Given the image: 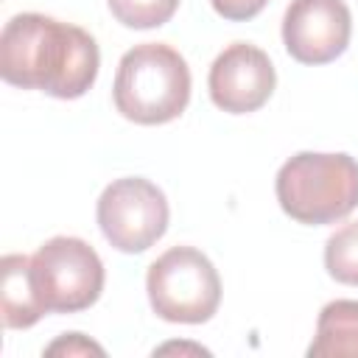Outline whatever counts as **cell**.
Wrapping results in <instances>:
<instances>
[{
  "mask_svg": "<svg viewBox=\"0 0 358 358\" xmlns=\"http://www.w3.org/2000/svg\"><path fill=\"white\" fill-rule=\"evenodd\" d=\"M145 291L154 313L176 324H201L213 319L221 302V280L207 255L193 246H171L145 274Z\"/></svg>",
  "mask_w": 358,
  "mask_h": 358,
  "instance_id": "obj_4",
  "label": "cell"
},
{
  "mask_svg": "<svg viewBox=\"0 0 358 358\" xmlns=\"http://www.w3.org/2000/svg\"><path fill=\"white\" fill-rule=\"evenodd\" d=\"M98 67V45L78 25L25 11L14 14L0 34V76L11 87L73 101L95 84Z\"/></svg>",
  "mask_w": 358,
  "mask_h": 358,
  "instance_id": "obj_1",
  "label": "cell"
},
{
  "mask_svg": "<svg viewBox=\"0 0 358 358\" xmlns=\"http://www.w3.org/2000/svg\"><path fill=\"white\" fill-rule=\"evenodd\" d=\"M112 98L126 120L159 126L179 117L190 101V70L179 50L162 42H143L123 53Z\"/></svg>",
  "mask_w": 358,
  "mask_h": 358,
  "instance_id": "obj_2",
  "label": "cell"
},
{
  "mask_svg": "<svg viewBox=\"0 0 358 358\" xmlns=\"http://www.w3.org/2000/svg\"><path fill=\"white\" fill-rule=\"evenodd\" d=\"M308 355L310 358L358 355V299H336L322 308Z\"/></svg>",
  "mask_w": 358,
  "mask_h": 358,
  "instance_id": "obj_10",
  "label": "cell"
},
{
  "mask_svg": "<svg viewBox=\"0 0 358 358\" xmlns=\"http://www.w3.org/2000/svg\"><path fill=\"white\" fill-rule=\"evenodd\" d=\"M95 215L103 238L117 252L137 255L165 235L168 199L154 182L143 176H126L103 187Z\"/></svg>",
  "mask_w": 358,
  "mask_h": 358,
  "instance_id": "obj_6",
  "label": "cell"
},
{
  "mask_svg": "<svg viewBox=\"0 0 358 358\" xmlns=\"http://www.w3.org/2000/svg\"><path fill=\"white\" fill-rule=\"evenodd\" d=\"M48 355H62V352H67V355H78V352H95V355H103V347H98V344H92V341H87L81 333H64L59 341H53L48 350H45Z\"/></svg>",
  "mask_w": 358,
  "mask_h": 358,
  "instance_id": "obj_14",
  "label": "cell"
},
{
  "mask_svg": "<svg viewBox=\"0 0 358 358\" xmlns=\"http://www.w3.org/2000/svg\"><path fill=\"white\" fill-rule=\"evenodd\" d=\"M277 201L299 224L322 227L358 207V162L350 154L299 151L277 171Z\"/></svg>",
  "mask_w": 358,
  "mask_h": 358,
  "instance_id": "obj_3",
  "label": "cell"
},
{
  "mask_svg": "<svg viewBox=\"0 0 358 358\" xmlns=\"http://www.w3.org/2000/svg\"><path fill=\"white\" fill-rule=\"evenodd\" d=\"M106 3L120 25L137 31L165 25L179 8V0H106Z\"/></svg>",
  "mask_w": 358,
  "mask_h": 358,
  "instance_id": "obj_12",
  "label": "cell"
},
{
  "mask_svg": "<svg viewBox=\"0 0 358 358\" xmlns=\"http://www.w3.org/2000/svg\"><path fill=\"white\" fill-rule=\"evenodd\" d=\"M0 296L3 324L8 330H25L48 313L36 294L28 255H6L0 260Z\"/></svg>",
  "mask_w": 358,
  "mask_h": 358,
  "instance_id": "obj_9",
  "label": "cell"
},
{
  "mask_svg": "<svg viewBox=\"0 0 358 358\" xmlns=\"http://www.w3.org/2000/svg\"><path fill=\"white\" fill-rule=\"evenodd\" d=\"M31 274L48 313L87 310L103 291V263L98 252L70 235L45 241L31 255Z\"/></svg>",
  "mask_w": 358,
  "mask_h": 358,
  "instance_id": "obj_5",
  "label": "cell"
},
{
  "mask_svg": "<svg viewBox=\"0 0 358 358\" xmlns=\"http://www.w3.org/2000/svg\"><path fill=\"white\" fill-rule=\"evenodd\" d=\"M352 34V17L344 0H291L282 17V45L302 64H327L338 59Z\"/></svg>",
  "mask_w": 358,
  "mask_h": 358,
  "instance_id": "obj_7",
  "label": "cell"
},
{
  "mask_svg": "<svg viewBox=\"0 0 358 358\" xmlns=\"http://www.w3.org/2000/svg\"><path fill=\"white\" fill-rule=\"evenodd\" d=\"M213 8L224 17V20H232V22H241V20H252L255 14L263 11L266 0H210Z\"/></svg>",
  "mask_w": 358,
  "mask_h": 358,
  "instance_id": "obj_13",
  "label": "cell"
},
{
  "mask_svg": "<svg viewBox=\"0 0 358 358\" xmlns=\"http://www.w3.org/2000/svg\"><path fill=\"white\" fill-rule=\"evenodd\" d=\"M277 73L266 50L249 42H232L224 48L207 76L210 98L229 115L257 112L274 92Z\"/></svg>",
  "mask_w": 358,
  "mask_h": 358,
  "instance_id": "obj_8",
  "label": "cell"
},
{
  "mask_svg": "<svg viewBox=\"0 0 358 358\" xmlns=\"http://www.w3.org/2000/svg\"><path fill=\"white\" fill-rule=\"evenodd\" d=\"M324 268L336 282L358 285V221L338 227L327 238Z\"/></svg>",
  "mask_w": 358,
  "mask_h": 358,
  "instance_id": "obj_11",
  "label": "cell"
}]
</instances>
